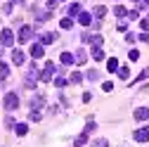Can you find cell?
<instances>
[{
    "instance_id": "cell-18",
    "label": "cell",
    "mask_w": 149,
    "mask_h": 147,
    "mask_svg": "<svg viewBox=\"0 0 149 147\" xmlns=\"http://www.w3.org/2000/svg\"><path fill=\"white\" fill-rule=\"evenodd\" d=\"M10 76V66L5 62H0V78H7Z\"/></svg>"
},
{
    "instance_id": "cell-37",
    "label": "cell",
    "mask_w": 149,
    "mask_h": 147,
    "mask_svg": "<svg viewBox=\"0 0 149 147\" xmlns=\"http://www.w3.org/2000/svg\"><path fill=\"white\" fill-rule=\"evenodd\" d=\"M12 3H19V0H12Z\"/></svg>"
},
{
    "instance_id": "cell-21",
    "label": "cell",
    "mask_w": 149,
    "mask_h": 147,
    "mask_svg": "<svg viewBox=\"0 0 149 147\" xmlns=\"http://www.w3.org/2000/svg\"><path fill=\"white\" fill-rule=\"evenodd\" d=\"M85 60H88V55H85L83 50H78V52H76V62H78V64H83Z\"/></svg>"
},
{
    "instance_id": "cell-33",
    "label": "cell",
    "mask_w": 149,
    "mask_h": 147,
    "mask_svg": "<svg viewBox=\"0 0 149 147\" xmlns=\"http://www.w3.org/2000/svg\"><path fill=\"white\" fill-rule=\"evenodd\" d=\"M5 126H7V128H14L17 123H14V119H12V116H7V119H5Z\"/></svg>"
},
{
    "instance_id": "cell-25",
    "label": "cell",
    "mask_w": 149,
    "mask_h": 147,
    "mask_svg": "<svg viewBox=\"0 0 149 147\" xmlns=\"http://www.w3.org/2000/svg\"><path fill=\"white\" fill-rule=\"evenodd\" d=\"M59 26H62V29H71V26H73V22L66 17V19H62V22H59Z\"/></svg>"
},
{
    "instance_id": "cell-27",
    "label": "cell",
    "mask_w": 149,
    "mask_h": 147,
    "mask_svg": "<svg viewBox=\"0 0 149 147\" xmlns=\"http://www.w3.org/2000/svg\"><path fill=\"white\" fill-rule=\"evenodd\" d=\"M109 142L104 140V138H100V140H95V142H92V147H107Z\"/></svg>"
},
{
    "instance_id": "cell-3",
    "label": "cell",
    "mask_w": 149,
    "mask_h": 147,
    "mask_svg": "<svg viewBox=\"0 0 149 147\" xmlns=\"http://www.w3.org/2000/svg\"><path fill=\"white\" fill-rule=\"evenodd\" d=\"M0 45H5V48L14 45V33H12L10 29H5L3 33H0Z\"/></svg>"
},
{
    "instance_id": "cell-9",
    "label": "cell",
    "mask_w": 149,
    "mask_h": 147,
    "mask_svg": "<svg viewBox=\"0 0 149 147\" xmlns=\"http://www.w3.org/2000/svg\"><path fill=\"white\" fill-rule=\"evenodd\" d=\"M54 41H57V33H52V31L40 36V43H43V45H50V43H54Z\"/></svg>"
},
{
    "instance_id": "cell-38",
    "label": "cell",
    "mask_w": 149,
    "mask_h": 147,
    "mask_svg": "<svg viewBox=\"0 0 149 147\" xmlns=\"http://www.w3.org/2000/svg\"><path fill=\"white\" fill-rule=\"evenodd\" d=\"M57 3H64V0H57Z\"/></svg>"
},
{
    "instance_id": "cell-20",
    "label": "cell",
    "mask_w": 149,
    "mask_h": 147,
    "mask_svg": "<svg viewBox=\"0 0 149 147\" xmlns=\"http://www.w3.org/2000/svg\"><path fill=\"white\" fill-rule=\"evenodd\" d=\"M114 14H116V17H128V10H125L123 5H116V7H114Z\"/></svg>"
},
{
    "instance_id": "cell-30",
    "label": "cell",
    "mask_w": 149,
    "mask_h": 147,
    "mask_svg": "<svg viewBox=\"0 0 149 147\" xmlns=\"http://www.w3.org/2000/svg\"><path fill=\"white\" fill-rule=\"evenodd\" d=\"M95 128H97V126H95V121H88V126H85V133H92Z\"/></svg>"
},
{
    "instance_id": "cell-28",
    "label": "cell",
    "mask_w": 149,
    "mask_h": 147,
    "mask_svg": "<svg viewBox=\"0 0 149 147\" xmlns=\"http://www.w3.org/2000/svg\"><path fill=\"white\" fill-rule=\"evenodd\" d=\"M83 81V76H81V74H73V76L69 78V83H81Z\"/></svg>"
},
{
    "instance_id": "cell-24",
    "label": "cell",
    "mask_w": 149,
    "mask_h": 147,
    "mask_svg": "<svg viewBox=\"0 0 149 147\" xmlns=\"http://www.w3.org/2000/svg\"><path fill=\"white\" fill-rule=\"evenodd\" d=\"M144 78H149V69H144V71L140 74V76H137V78L133 81V83H140V81H144Z\"/></svg>"
},
{
    "instance_id": "cell-22",
    "label": "cell",
    "mask_w": 149,
    "mask_h": 147,
    "mask_svg": "<svg viewBox=\"0 0 149 147\" xmlns=\"http://www.w3.org/2000/svg\"><path fill=\"white\" fill-rule=\"evenodd\" d=\"M66 83H69V81H66L64 76H57V78H54V85H57V88H64Z\"/></svg>"
},
{
    "instance_id": "cell-14",
    "label": "cell",
    "mask_w": 149,
    "mask_h": 147,
    "mask_svg": "<svg viewBox=\"0 0 149 147\" xmlns=\"http://www.w3.org/2000/svg\"><path fill=\"white\" fill-rule=\"evenodd\" d=\"M78 14H81V5H78V3L69 5V17H78Z\"/></svg>"
},
{
    "instance_id": "cell-31",
    "label": "cell",
    "mask_w": 149,
    "mask_h": 147,
    "mask_svg": "<svg viewBox=\"0 0 149 147\" xmlns=\"http://www.w3.org/2000/svg\"><path fill=\"white\" fill-rule=\"evenodd\" d=\"M31 121H40V112H38V109H33V112H31Z\"/></svg>"
},
{
    "instance_id": "cell-29",
    "label": "cell",
    "mask_w": 149,
    "mask_h": 147,
    "mask_svg": "<svg viewBox=\"0 0 149 147\" xmlns=\"http://www.w3.org/2000/svg\"><path fill=\"white\" fill-rule=\"evenodd\" d=\"M128 57L135 62V60H140V52H137V50H130V52H128Z\"/></svg>"
},
{
    "instance_id": "cell-7",
    "label": "cell",
    "mask_w": 149,
    "mask_h": 147,
    "mask_svg": "<svg viewBox=\"0 0 149 147\" xmlns=\"http://www.w3.org/2000/svg\"><path fill=\"white\" fill-rule=\"evenodd\" d=\"M135 119L137 121H147L149 119V107H140L137 112H135Z\"/></svg>"
},
{
    "instance_id": "cell-11",
    "label": "cell",
    "mask_w": 149,
    "mask_h": 147,
    "mask_svg": "<svg viewBox=\"0 0 149 147\" xmlns=\"http://www.w3.org/2000/svg\"><path fill=\"white\" fill-rule=\"evenodd\" d=\"M59 60H62V64H73V62H76V57H73L71 52H62Z\"/></svg>"
},
{
    "instance_id": "cell-35",
    "label": "cell",
    "mask_w": 149,
    "mask_h": 147,
    "mask_svg": "<svg viewBox=\"0 0 149 147\" xmlns=\"http://www.w3.org/2000/svg\"><path fill=\"white\" fill-rule=\"evenodd\" d=\"M140 26H142V29L147 31V29H149V19H142V22H140Z\"/></svg>"
},
{
    "instance_id": "cell-15",
    "label": "cell",
    "mask_w": 149,
    "mask_h": 147,
    "mask_svg": "<svg viewBox=\"0 0 149 147\" xmlns=\"http://www.w3.org/2000/svg\"><path fill=\"white\" fill-rule=\"evenodd\" d=\"M43 104H45V97H40V95H36V97L31 100V107H33V109H38V107H43Z\"/></svg>"
},
{
    "instance_id": "cell-23",
    "label": "cell",
    "mask_w": 149,
    "mask_h": 147,
    "mask_svg": "<svg viewBox=\"0 0 149 147\" xmlns=\"http://www.w3.org/2000/svg\"><path fill=\"white\" fill-rule=\"evenodd\" d=\"M104 14H107V7L104 5H97L95 7V17H104Z\"/></svg>"
},
{
    "instance_id": "cell-12",
    "label": "cell",
    "mask_w": 149,
    "mask_h": 147,
    "mask_svg": "<svg viewBox=\"0 0 149 147\" xmlns=\"http://www.w3.org/2000/svg\"><path fill=\"white\" fill-rule=\"evenodd\" d=\"M92 60L102 62V60H104V50H102V48H92Z\"/></svg>"
},
{
    "instance_id": "cell-10",
    "label": "cell",
    "mask_w": 149,
    "mask_h": 147,
    "mask_svg": "<svg viewBox=\"0 0 149 147\" xmlns=\"http://www.w3.org/2000/svg\"><path fill=\"white\" fill-rule=\"evenodd\" d=\"M78 22H81L83 26H90V24H92V17H90L88 12H81V14H78Z\"/></svg>"
},
{
    "instance_id": "cell-4",
    "label": "cell",
    "mask_w": 149,
    "mask_h": 147,
    "mask_svg": "<svg viewBox=\"0 0 149 147\" xmlns=\"http://www.w3.org/2000/svg\"><path fill=\"white\" fill-rule=\"evenodd\" d=\"M52 74H54V64H52V62H47V64H45V69H43V74H40V81H43V83L52 81Z\"/></svg>"
},
{
    "instance_id": "cell-36",
    "label": "cell",
    "mask_w": 149,
    "mask_h": 147,
    "mask_svg": "<svg viewBox=\"0 0 149 147\" xmlns=\"http://www.w3.org/2000/svg\"><path fill=\"white\" fill-rule=\"evenodd\" d=\"M142 5H149V0H142Z\"/></svg>"
},
{
    "instance_id": "cell-32",
    "label": "cell",
    "mask_w": 149,
    "mask_h": 147,
    "mask_svg": "<svg viewBox=\"0 0 149 147\" xmlns=\"http://www.w3.org/2000/svg\"><path fill=\"white\" fill-rule=\"evenodd\" d=\"M128 19H140V12L133 10V12H128Z\"/></svg>"
},
{
    "instance_id": "cell-1",
    "label": "cell",
    "mask_w": 149,
    "mask_h": 147,
    "mask_svg": "<svg viewBox=\"0 0 149 147\" xmlns=\"http://www.w3.org/2000/svg\"><path fill=\"white\" fill-rule=\"evenodd\" d=\"M3 104H5V109H7V112H14V109L19 107V97H17V93H7Z\"/></svg>"
},
{
    "instance_id": "cell-2",
    "label": "cell",
    "mask_w": 149,
    "mask_h": 147,
    "mask_svg": "<svg viewBox=\"0 0 149 147\" xmlns=\"http://www.w3.org/2000/svg\"><path fill=\"white\" fill-rule=\"evenodd\" d=\"M33 38V29L31 26H22L19 29V36H17V41H19V43H29Z\"/></svg>"
},
{
    "instance_id": "cell-8",
    "label": "cell",
    "mask_w": 149,
    "mask_h": 147,
    "mask_svg": "<svg viewBox=\"0 0 149 147\" xmlns=\"http://www.w3.org/2000/svg\"><path fill=\"white\" fill-rule=\"evenodd\" d=\"M24 60H26L24 50H14V52H12V62H14V64H24Z\"/></svg>"
},
{
    "instance_id": "cell-17",
    "label": "cell",
    "mask_w": 149,
    "mask_h": 147,
    "mask_svg": "<svg viewBox=\"0 0 149 147\" xmlns=\"http://www.w3.org/2000/svg\"><path fill=\"white\" fill-rule=\"evenodd\" d=\"M14 131H17V135H26V133H29V126H26V123H17Z\"/></svg>"
},
{
    "instance_id": "cell-26",
    "label": "cell",
    "mask_w": 149,
    "mask_h": 147,
    "mask_svg": "<svg viewBox=\"0 0 149 147\" xmlns=\"http://www.w3.org/2000/svg\"><path fill=\"white\" fill-rule=\"evenodd\" d=\"M88 78H90V81H97V78H100V71H95V69L88 71Z\"/></svg>"
},
{
    "instance_id": "cell-6",
    "label": "cell",
    "mask_w": 149,
    "mask_h": 147,
    "mask_svg": "<svg viewBox=\"0 0 149 147\" xmlns=\"http://www.w3.org/2000/svg\"><path fill=\"white\" fill-rule=\"evenodd\" d=\"M45 55V48H43V43H36V45H31V57L33 60H40Z\"/></svg>"
},
{
    "instance_id": "cell-34",
    "label": "cell",
    "mask_w": 149,
    "mask_h": 147,
    "mask_svg": "<svg viewBox=\"0 0 149 147\" xmlns=\"http://www.w3.org/2000/svg\"><path fill=\"white\" fill-rule=\"evenodd\" d=\"M137 38H140V41H142V43H147V41H149V33H147V31H142V33H140V36H137Z\"/></svg>"
},
{
    "instance_id": "cell-5",
    "label": "cell",
    "mask_w": 149,
    "mask_h": 147,
    "mask_svg": "<svg viewBox=\"0 0 149 147\" xmlns=\"http://www.w3.org/2000/svg\"><path fill=\"white\" fill-rule=\"evenodd\" d=\"M137 142H149V126H144V128H140V131H135V135H133Z\"/></svg>"
},
{
    "instance_id": "cell-19",
    "label": "cell",
    "mask_w": 149,
    "mask_h": 147,
    "mask_svg": "<svg viewBox=\"0 0 149 147\" xmlns=\"http://www.w3.org/2000/svg\"><path fill=\"white\" fill-rule=\"evenodd\" d=\"M88 142V133H81L76 140H73V145H76V147H81V145H85Z\"/></svg>"
},
{
    "instance_id": "cell-13",
    "label": "cell",
    "mask_w": 149,
    "mask_h": 147,
    "mask_svg": "<svg viewBox=\"0 0 149 147\" xmlns=\"http://www.w3.org/2000/svg\"><path fill=\"white\" fill-rule=\"evenodd\" d=\"M107 69H109L111 74H114V71H118V60H116V57H111V60L107 62Z\"/></svg>"
},
{
    "instance_id": "cell-16",
    "label": "cell",
    "mask_w": 149,
    "mask_h": 147,
    "mask_svg": "<svg viewBox=\"0 0 149 147\" xmlns=\"http://www.w3.org/2000/svg\"><path fill=\"white\" fill-rule=\"evenodd\" d=\"M128 76H130V69L128 66H118V78L121 81H128Z\"/></svg>"
}]
</instances>
